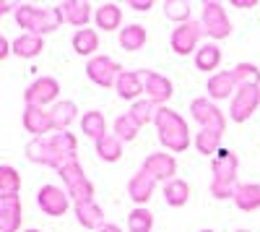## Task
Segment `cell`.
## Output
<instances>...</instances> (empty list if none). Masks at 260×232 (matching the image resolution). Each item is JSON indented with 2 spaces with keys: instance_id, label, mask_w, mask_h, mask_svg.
Returning a JSON list of instances; mask_svg holds the SVG:
<instances>
[{
  "instance_id": "obj_1",
  "label": "cell",
  "mask_w": 260,
  "mask_h": 232,
  "mask_svg": "<svg viewBox=\"0 0 260 232\" xmlns=\"http://www.w3.org/2000/svg\"><path fill=\"white\" fill-rule=\"evenodd\" d=\"M78 141L68 131H55L47 138H31L26 143V159L42 167H52V170H62L68 162L78 159Z\"/></svg>"
},
{
  "instance_id": "obj_2",
  "label": "cell",
  "mask_w": 260,
  "mask_h": 232,
  "mask_svg": "<svg viewBox=\"0 0 260 232\" xmlns=\"http://www.w3.org/2000/svg\"><path fill=\"white\" fill-rule=\"evenodd\" d=\"M156 131H159V141L167 152L172 154H180V152H187V146L192 143L190 138V128L180 112H175L172 107H159L156 110Z\"/></svg>"
},
{
  "instance_id": "obj_3",
  "label": "cell",
  "mask_w": 260,
  "mask_h": 232,
  "mask_svg": "<svg viewBox=\"0 0 260 232\" xmlns=\"http://www.w3.org/2000/svg\"><path fill=\"white\" fill-rule=\"evenodd\" d=\"M237 170H240V159L232 149H221L211 159V183L208 191L213 198H234L237 191Z\"/></svg>"
},
{
  "instance_id": "obj_4",
  "label": "cell",
  "mask_w": 260,
  "mask_h": 232,
  "mask_svg": "<svg viewBox=\"0 0 260 232\" xmlns=\"http://www.w3.org/2000/svg\"><path fill=\"white\" fill-rule=\"evenodd\" d=\"M16 21H18L21 29H26L29 34H39V37H45V34H50V32H55L65 24L60 6L37 8V6H29V3L16 8Z\"/></svg>"
},
{
  "instance_id": "obj_5",
  "label": "cell",
  "mask_w": 260,
  "mask_h": 232,
  "mask_svg": "<svg viewBox=\"0 0 260 232\" xmlns=\"http://www.w3.org/2000/svg\"><path fill=\"white\" fill-rule=\"evenodd\" d=\"M190 118L201 125V131H213L221 133L226 131V115L216 107V102H211L208 97H195L190 102Z\"/></svg>"
},
{
  "instance_id": "obj_6",
  "label": "cell",
  "mask_w": 260,
  "mask_h": 232,
  "mask_svg": "<svg viewBox=\"0 0 260 232\" xmlns=\"http://www.w3.org/2000/svg\"><path fill=\"white\" fill-rule=\"evenodd\" d=\"M60 178H62V183H65V191H68V196L73 198V204L94 201V185H91L89 178H86V172H83V167H81L78 159H73V162L65 164L62 170H60Z\"/></svg>"
},
{
  "instance_id": "obj_7",
  "label": "cell",
  "mask_w": 260,
  "mask_h": 232,
  "mask_svg": "<svg viewBox=\"0 0 260 232\" xmlns=\"http://www.w3.org/2000/svg\"><path fill=\"white\" fill-rule=\"evenodd\" d=\"M206 37V29H203V24L201 21H187V24H180L175 32H172V37H169V47H172V52L175 55H195L198 52V47L203 45V39Z\"/></svg>"
},
{
  "instance_id": "obj_8",
  "label": "cell",
  "mask_w": 260,
  "mask_h": 232,
  "mask_svg": "<svg viewBox=\"0 0 260 232\" xmlns=\"http://www.w3.org/2000/svg\"><path fill=\"white\" fill-rule=\"evenodd\" d=\"M201 24L206 29V37L211 42H219V39H226L232 34V21L226 16V8L224 3H203V13H201Z\"/></svg>"
},
{
  "instance_id": "obj_9",
  "label": "cell",
  "mask_w": 260,
  "mask_h": 232,
  "mask_svg": "<svg viewBox=\"0 0 260 232\" xmlns=\"http://www.w3.org/2000/svg\"><path fill=\"white\" fill-rule=\"evenodd\" d=\"M122 71L125 68L120 66L115 57H110V55H94L89 63H86V76H89V81H94L96 86H102V89L115 86Z\"/></svg>"
},
{
  "instance_id": "obj_10",
  "label": "cell",
  "mask_w": 260,
  "mask_h": 232,
  "mask_svg": "<svg viewBox=\"0 0 260 232\" xmlns=\"http://www.w3.org/2000/svg\"><path fill=\"white\" fill-rule=\"evenodd\" d=\"M257 107H260V86H242L237 89V94L229 102V120L245 123L255 115Z\"/></svg>"
},
{
  "instance_id": "obj_11",
  "label": "cell",
  "mask_w": 260,
  "mask_h": 232,
  "mask_svg": "<svg viewBox=\"0 0 260 232\" xmlns=\"http://www.w3.org/2000/svg\"><path fill=\"white\" fill-rule=\"evenodd\" d=\"M37 204L47 217H62L71 209L73 198L68 196V191H62L57 185H42L37 193Z\"/></svg>"
},
{
  "instance_id": "obj_12",
  "label": "cell",
  "mask_w": 260,
  "mask_h": 232,
  "mask_svg": "<svg viewBox=\"0 0 260 232\" xmlns=\"http://www.w3.org/2000/svg\"><path fill=\"white\" fill-rule=\"evenodd\" d=\"M57 94H60V81L52 76H42L24 92V102L31 107H47L50 102H57Z\"/></svg>"
},
{
  "instance_id": "obj_13",
  "label": "cell",
  "mask_w": 260,
  "mask_h": 232,
  "mask_svg": "<svg viewBox=\"0 0 260 232\" xmlns=\"http://www.w3.org/2000/svg\"><path fill=\"white\" fill-rule=\"evenodd\" d=\"M141 76H143V94H146V99L148 102H154L156 107H164V104L172 99V81L167 78V76H161V73H156V71H141Z\"/></svg>"
},
{
  "instance_id": "obj_14",
  "label": "cell",
  "mask_w": 260,
  "mask_h": 232,
  "mask_svg": "<svg viewBox=\"0 0 260 232\" xmlns=\"http://www.w3.org/2000/svg\"><path fill=\"white\" fill-rule=\"evenodd\" d=\"M141 170L148 172L151 178H156V180L169 183V180H175V175H177V159L172 154H167V152H154V154H148L143 159Z\"/></svg>"
},
{
  "instance_id": "obj_15",
  "label": "cell",
  "mask_w": 260,
  "mask_h": 232,
  "mask_svg": "<svg viewBox=\"0 0 260 232\" xmlns=\"http://www.w3.org/2000/svg\"><path fill=\"white\" fill-rule=\"evenodd\" d=\"M24 128H26L34 138H47L50 133H55V123H52L50 110H45V107H31V104H26V110H24Z\"/></svg>"
},
{
  "instance_id": "obj_16",
  "label": "cell",
  "mask_w": 260,
  "mask_h": 232,
  "mask_svg": "<svg viewBox=\"0 0 260 232\" xmlns=\"http://www.w3.org/2000/svg\"><path fill=\"white\" fill-rule=\"evenodd\" d=\"M156 183H159L156 178H151L148 172L138 170L133 178L127 180V196L133 198V204L146 206L151 201V196H154V191H156Z\"/></svg>"
},
{
  "instance_id": "obj_17",
  "label": "cell",
  "mask_w": 260,
  "mask_h": 232,
  "mask_svg": "<svg viewBox=\"0 0 260 232\" xmlns=\"http://www.w3.org/2000/svg\"><path fill=\"white\" fill-rule=\"evenodd\" d=\"M60 13H62V21L65 24H71L78 29H86V24L94 18V11L89 3H81V0H65V3H60Z\"/></svg>"
},
{
  "instance_id": "obj_18",
  "label": "cell",
  "mask_w": 260,
  "mask_h": 232,
  "mask_svg": "<svg viewBox=\"0 0 260 232\" xmlns=\"http://www.w3.org/2000/svg\"><path fill=\"white\" fill-rule=\"evenodd\" d=\"M206 92H208V99H211V102H221V99L234 97V94H237V83H234L232 71H219V73H213V76L208 78Z\"/></svg>"
},
{
  "instance_id": "obj_19",
  "label": "cell",
  "mask_w": 260,
  "mask_h": 232,
  "mask_svg": "<svg viewBox=\"0 0 260 232\" xmlns=\"http://www.w3.org/2000/svg\"><path fill=\"white\" fill-rule=\"evenodd\" d=\"M73 212H76V219L81 227L86 229H94L99 232L107 222H104V212L96 201H81V204H73Z\"/></svg>"
},
{
  "instance_id": "obj_20",
  "label": "cell",
  "mask_w": 260,
  "mask_h": 232,
  "mask_svg": "<svg viewBox=\"0 0 260 232\" xmlns=\"http://www.w3.org/2000/svg\"><path fill=\"white\" fill-rule=\"evenodd\" d=\"M21 229V198H0V232H18Z\"/></svg>"
},
{
  "instance_id": "obj_21",
  "label": "cell",
  "mask_w": 260,
  "mask_h": 232,
  "mask_svg": "<svg viewBox=\"0 0 260 232\" xmlns=\"http://www.w3.org/2000/svg\"><path fill=\"white\" fill-rule=\"evenodd\" d=\"M115 92L120 99H127V102H133L143 94V76L141 71H122L117 83H115Z\"/></svg>"
},
{
  "instance_id": "obj_22",
  "label": "cell",
  "mask_w": 260,
  "mask_h": 232,
  "mask_svg": "<svg viewBox=\"0 0 260 232\" xmlns=\"http://www.w3.org/2000/svg\"><path fill=\"white\" fill-rule=\"evenodd\" d=\"M234 206L240 212H257L260 209V183H242L234 191Z\"/></svg>"
},
{
  "instance_id": "obj_23",
  "label": "cell",
  "mask_w": 260,
  "mask_h": 232,
  "mask_svg": "<svg viewBox=\"0 0 260 232\" xmlns=\"http://www.w3.org/2000/svg\"><path fill=\"white\" fill-rule=\"evenodd\" d=\"M52 123H55V131H68L71 123L78 120V104L73 99H62V102H55L52 104Z\"/></svg>"
},
{
  "instance_id": "obj_24",
  "label": "cell",
  "mask_w": 260,
  "mask_h": 232,
  "mask_svg": "<svg viewBox=\"0 0 260 232\" xmlns=\"http://www.w3.org/2000/svg\"><path fill=\"white\" fill-rule=\"evenodd\" d=\"M42 50H45V37H39V34L24 32L21 37L13 39V55H18V57L31 60V57H37Z\"/></svg>"
},
{
  "instance_id": "obj_25",
  "label": "cell",
  "mask_w": 260,
  "mask_h": 232,
  "mask_svg": "<svg viewBox=\"0 0 260 232\" xmlns=\"http://www.w3.org/2000/svg\"><path fill=\"white\" fill-rule=\"evenodd\" d=\"M94 21H96V26L104 29V32H115L120 29L122 24V8L115 6V3H104L94 11Z\"/></svg>"
},
{
  "instance_id": "obj_26",
  "label": "cell",
  "mask_w": 260,
  "mask_h": 232,
  "mask_svg": "<svg viewBox=\"0 0 260 232\" xmlns=\"http://www.w3.org/2000/svg\"><path fill=\"white\" fill-rule=\"evenodd\" d=\"M195 66H198V71H216L221 66V50L216 42H203V45L198 47V52H195Z\"/></svg>"
},
{
  "instance_id": "obj_27",
  "label": "cell",
  "mask_w": 260,
  "mask_h": 232,
  "mask_svg": "<svg viewBox=\"0 0 260 232\" xmlns=\"http://www.w3.org/2000/svg\"><path fill=\"white\" fill-rule=\"evenodd\" d=\"M146 39H148V34H146V26H141V24H127L125 29H120V45L127 52H138L146 45Z\"/></svg>"
},
{
  "instance_id": "obj_28",
  "label": "cell",
  "mask_w": 260,
  "mask_h": 232,
  "mask_svg": "<svg viewBox=\"0 0 260 232\" xmlns=\"http://www.w3.org/2000/svg\"><path fill=\"white\" fill-rule=\"evenodd\" d=\"M164 201H167V206H175V209L185 206L190 201V185L180 178L164 183Z\"/></svg>"
},
{
  "instance_id": "obj_29",
  "label": "cell",
  "mask_w": 260,
  "mask_h": 232,
  "mask_svg": "<svg viewBox=\"0 0 260 232\" xmlns=\"http://www.w3.org/2000/svg\"><path fill=\"white\" fill-rule=\"evenodd\" d=\"M94 146H96L99 159H104V162H117L122 157V141L115 133H104L102 138L94 141Z\"/></svg>"
},
{
  "instance_id": "obj_30",
  "label": "cell",
  "mask_w": 260,
  "mask_h": 232,
  "mask_svg": "<svg viewBox=\"0 0 260 232\" xmlns=\"http://www.w3.org/2000/svg\"><path fill=\"white\" fill-rule=\"evenodd\" d=\"M81 131H83V136H89V138H102L104 133H110L107 131V120H104V115L99 112V110H89V112H83V118H81Z\"/></svg>"
},
{
  "instance_id": "obj_31",
  "label": "cell",
  "mask_w": 260,
  "mask_h": 232,
  "mask_svg": "<svg viewBox=\"0 0 260 232\" xmlns=\"http://www.w3.org/2000/svg\"><path fill=\"white\" fill-rule=\"evenodd\" d=\"M73 50L78 52V55H83V57H89V55H94L96 50H99V34L94 32V29H78L76 34H73Z\"/></svg>"
},
{
  "instance_id": "obj_32",
  "label": "cell",
  "mask_w": 260,
  "mask_h": 232,
  "mask_svg": "<svg viewBox=\"0 0 260 232\" xmlns=\"http://www.w3.org/2000/svg\"><path fill=\"white\" fill-rule=\"evenodd\" d=\"M18 193H21V175L11 164H3L0 167V198H11Z\"/></svg>"
},
{
  "instance_id": "obj_33",
  "label": "cell",
  "mask_w": 260,
  "mask_h": 232,
  "mask_svg": "<svg viewBox=\"0 0 260 232\" xmlns=\"http://www.w3.org/2000/svg\"><path fill=\"white\" fill-rule=\"evenodd\" d=\"M232 76H234L237 89L260 86V71H257V66H252V63H237V66L232 68Z\"/></svg>"
},
{
  "instance_id": "obj_34",
  "label": "cell",
  "mask_w": 260,
  "mask_h": 232,
  "mask_svg": "<svg viewBox=\"0 0 260 232\" xmlns=\"http://www.w3.org/2000/svg\"><path fill=\"white\" fill-rule=\"evenodd\" d=\"M192 143H195V149H198L201 154H206V157H216L224 146H221V133H213V131H201L198 136L192 138Z\"/></svg>"
},
{
  "instance_id": "obj_35",
  "label": "cell",
  "mask_w": 260,
  "mask_h": 232,
  "mask_svg": "<svg viewBox=\"0 0 260 232\" xmlns=\"http://www.w3.org/2000/svg\"><path fill=\"white\" fill-rule=\"evenodd\" d=\"M151 227H154V214L146 206H136L127 214V232H151Z\"/></svg>"
},
{
  "instance_id": "obj_36",
  "label": "cell",
  "mask_w": 260,
  "mask_h": 232,
  "mask_svg": "<svg viewBox=\"0 0 260 232\" xmlns=\"http://www.w3.org/2000/svg\"><path fill=\"white\" fill-rule=\"evenodd\" d=\"M190 13H192V8H190L187 0H164V16H167L169 21H175L177 26L192 21Z\"/></svg>"
},
{
  "instance_id": "obj_37",
  "label": "cell",
  "mask_w": 260,
  "mask_h": 232,
  "mask_svg": "<svg viewBox=\"0 0 260 232\" xmlns=\"http://www.w3.org/2000/svg\"><path fill=\"white\" fill-rule=\"evenodd\" d=\"M112 133L120 138V141H133L136 136H138V131H141V125L136 123V118L130 115V112H125V115H120L117 120H115V125H112Z\"/></svg>"
},
{
  "instance_id": "obj_38",
  "label": "cell",
  "mask_w": 260,
  "mask_h": 232,
  "mask_svg": "<svg viewBox=\"0 0 260 232\" xmlns=\"http://www.w3.org/2000/svg\"><path fill=\"white\" fill-rule=\"evenodd\" d=\"M156 104L154 102H148V99H138V102H133V107H130V115L136 118V123L141 125H148V123H154L156 120Z\"/></svg>"
},
{
  "instance_id": "obj_39",
  "label": "cell",
  "mask_w": 260,
  "mask_h": 232,
  "mask_svg": "<svg viewBox=\"0 0 260 232\" xmlns=\"http://www.w3.org/2000/svg\"><path fill=\"white\" fill-rule=\"evenodd\" d=\"M13 52V42H8V37H0V60H6Z\"/></svg>"
},
{
  "instance_id": "obj_40",
  "label": "cell",
  "mask_w": 260,
  "mask_h": 232,
  "mask_svg": "<svg viewBox=\"0 0 260 232\" xmlns=\"http://www.w3.org/2000/svg\"><path fill=\"white\" fill-rule=\"evenodd\" d=\"M127 6L133 8V11H151V8H154V3H151V0H130Z\"/></svg>"
},
{
  "instance_id": "obj_41",
  "label": "cell",
  "mask_w": 260,
  "mask_h": 232,
  "mask_svg": "<svg viewBox=\"0 0 260 232\" xmlns=\"http://www.w3.org/2000/svg\"><path fill=\"white\" fill-rule=\"evenodd\" d=\"M234 8H255V0H232Z\"/></svg>"
},
{
  "instance_id": "obj_42",
  "label": "cell",
  "mask_w": 260,
  "mask_h": 232,
  "mask_svg": "<svg viewBox=\"0 0 260 232\" xmlns=\"http://www.w3.org/2000/svg\"><path fill=\"white\" fill-rule=\"evenodd\" d=\"M99 232H122V227H120V224H112V222H107Z\"/></svg>"
},
{
  "instance_id": "obj_43",
  "label": "cell",
  "mask_w": 260,
  "mask_h": 232,
  "mask_svg": "<svg viewBox=\"0 0 260 232\" xmlns=\"http://www.w3.org/2000/svg\"><path fill=\"white\" fill-rule=\"evenodd\" d=\"M24 232H42V229H24Z\"/></svg>"
},
{
  "instance_id": "obj_44",
  "label": "cell",
  "mask_w": 260,
  "mask_h": 232,
  "mask_svg": "<svg viewBox=\"0 0 260 232\" xmlns=\"http://www.w3.org/2000/svg\"><path fill=\"white\" fill-rule=\"evenodd\" d=\"M237 232H250V229H237Z\"/></svg>"
},
{
  "instance_id": "obj_45",
  "label": "cell",
  "mask_w": 260,
  "mask_h": 232,
  "mask_svg": "<svg viewBox=\"0 0 260 232\" xmlns=\"http://www.w3.org/2000/svg\"><path fill=\"white\" fill-rule=\"evenodd\" d=\"M201 232H213V229H201Z\"/></svg>"
}]
</instances>
